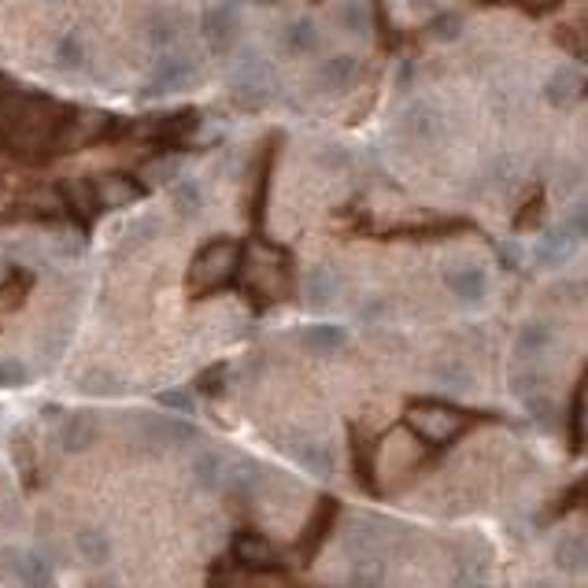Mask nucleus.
<instances>
[{
	"mask_svg": "<svg viewBox=\"0 0 588 588\" xmlns=\"http://www.w3.org/2000/svg\"><path fill=\"white\" fill-rule=\"evenodd\" d=\"M52 112H60V108L34 93H12L0 100V145L12 152H34L45 145L52 149V134L63 130L49 118Z\"/></svg>",
	"mask_w": 588,
	"mask_h": 588,
	"instance_id": "f257e3e1",
	"label": "nucleus"
},
{
	"mask_svg": "<svg viewBox=\"0 0 588 588\" xmlns=\"http://www.w3.org/2000/svg\"><path fill=\"white\" fill-rule=\"evenodd\" d=\"M226 93L241 112H263L278 97V71L260 49H237L226 71Z\"/></svg>",
	"mask_w": 588,
	"mask_h": 588,
	"instance_id": "f03ea898",
	"label": "nucleus"
},
{
	"mask_svg": "<svg viewBox=\"0 0 588 588\" xmlns=\"http://www.w3.org/2000/svg\"><path fill=\"white\" fill-rule=\"evenodd\" d=\"M197 78H200V63L192 60L186 49H167L155 57L152 75L137 86V100H141V104H152V100L186 93Z\"/></svg>",
	"mask_w": 588,
	"mask_h": 588,
	"instance_id": "7ed1b4c3",
	"label": "nucleus"
},
{
	"mask_svg": "<svg viewBox=\"0 0 588 588\" xmlns=\"http://www.w3.org/2000/svg\"><path fill=\"white\" fill-rule=\"evenodd\" d=\"M237 263H241V248H237V241H226V237L208 241L197 255H192L189 285L200 292L218 289V285H226L237 274Z\"/></svg>",
	"mask_w": 588,
	"mask_h": 588,
	"instance_id": "20e7f679",
	"label": "nucleus"
},
{
	"mask_svg": "<svg viewBox=\"0 0 588 588\" xmlns=\"http://www.w3.org/2000/svg\"><path fill=\"white\" fill-rule=\"evenodd\" d=\"M408 426L411 434L422 437L426 445H448L463 434L466 415L452 403H434V400H418L408 408Z\"/></svg>",
	"mask_w": 588,
	"mask_h": 588,
	"instance_id": "39448f33",
	"label": "nucleus"
},
{
	"mask_svg": "<svg viewBox=\"0 0 588 588\" xmlns=\"http://www.w3.org/2000/svg\"><path fill=\"white\" fill-rule=\"evenodd\" d=\"M241 8L237 4H208L200 12V38L215 57H226V52L237 49L241 41Z\"/></svg>",
	"mask_w": 588,
	"mask_h": 588,
	"instance_id": "423d86ee",
	"label": "nucleus"
},
{
	"mask_svg": "<svg viewBox=\"0 0 588 588\" xmlns=\"http://www.w3.org/2000/svg\"><path fill=\"white\" fill-rule=\"evenodd\" d=\"M186 12L182 8H174V4H155L152 12H145V20H141V34H145V41L152 45V49H160V52H167V49H178V41L186 38Z\"/></svg>",
	"mask_w": 588,
	"mask_h": 588,
	"instance_id": "0eeeda50",
	"label": "nucleus"
},
{
	"mask_svg": "<svg viewBox=\"0 0 588 588\" xmlns=\"http://www.w3.org/2000/svg\"><path fill=\"white\" fill-rule=\"evenodd\" d=\"M145 448L152 455H163V452H182L197 440V429L189 426L186 418H174V415H152L145 422Z\"/></svg>",
	"mask_w": 588,
	"mask_h": 588,
	"instance_id": "6e6552de",
	"label": "nucleus"
},
{
	"mask_svg": "<svg viewBox=\"0 0 588 588\" xmlns=\"http://www.w3.org/2000/svg\"><path fill=\"white\" fill-rule=\"evenodd\" d=\"M282 452L315 477H329L337 471V452L323 437H289L282 440Z\"/></svg>",
	"mask_w": 588,
	"mask_h": 588,
	"instance_id": "1a4fd4ad",
	"label": "nucleus"
},
{
	"mask_svg": "<svg viewBox=\"0 0 588 588\" xmlns=\"http://www.w3.org/2000/svg\"><path fill=\"white\" fill-rule=\"evenodd\" d=\"M400 126H403V134H408L411 141L434 145V141H440V134H445V112H440L437 100L418 97V100H411V104L403 108Z\"/></svg>",
	"mask_w": 588,
	"mask_h": 588,
	"instance_id": "9d476101",
	"label": "nucleus"
},
{
	"mask_svg": "<svg viewBox=\"0 0 588 588\" xmlns=\"http://www.w3.org/2000/svg\"><path fill=\"white\" fill-rule=\"evenodd\" d=\"M0 570H4L20 588H49V581H52L49 566H45V559L38 551L0 548Z\"/></svg>",
	"mask_w": 588,
	"mask_h": 588,
	"instance_id": "9b49d317",
	"label": "nucleus"
},
{
	"mask_svg": "<svg viewBox=\"0 0 588 588\" xmlns=\"http://www.w3.org/2000/svg\"><path fill=\"white\" fill-rule=\"evenodd\" d=\"M315 89L326 97H341L348 89H355L360 82V60L348 57V52H337V57H326L323 63L315 67Z\"/></svg>",
	"mask_w": 588,
	"mask_h": 588,
	"instance_id": "f8f14e48",
	"label": "nucleus"
},
{
	"mask_svg": "<svg viewBox=\"0 0 588 588\" xmlns=\"http://www.w3.org/2000/svg\"><path fill=\"white\" fill-rule=\"evenodd\" d=\"M97 440H100V418L93 411H75V415L63 418L57 429V445L63 455H86Z\"/></svg>",
	"mask_w": 588,
	"mask_h": 588,
	"instance_id": "ddd939ff",
	"label": "nucleus"
},
{
	"mask_svg": "<svg viewBox=\"0 0 588 588\" xmlns=\"http://www.w3.org/2000/svg\"><path fill=\"white\" fill-rule=\"evenodd\" d=\"M234 559L252 574H271L282 566V551L271 545L260 533H237L234 537Z\"/></svg>",
	"mask_w": 588,
	"mask_h": 588,
	"instance_id": "4468645a",
	"label": "nucleus"
},
{
	"mask_svg": "<svg viewBox=\"0 0 588 588\" xmlns=\"http://www.w3.org/2000/svg\"><path fill=\"white\" fill-rule=\"evenodd\" d=\"M445 285L459 304H481V300L489 297V274H485V266H477V263L448 266Z\"/></svg>",
	"mask_w": 588,
	"mask_h": 588,
	"instance_id": "2eb2a0df",
	"label": "nucleus"
},
{
	"mask_svg": "<svg viewBox=\"0 0 588 588\" xmlns=\"http://www.w3.org/2000/svg\"><path fill=\"white\" fill-rule=\"evenodd\" d=\"M392 540H397V529L385 518H355L348 526V548H352V555H381Z\"/></svg>",
	"mask_w": 588,
	"mask_h": 588,
	"instance_id": "dca6fc26",
	"label": "nucleus"
},
{
	"mask_svg": "<svg viewBox=\"0 0 588 588\" xmlns=\"http://www.w3.org/2000/svg\"><path fill=\"white\" fill-rule=\"evenodd\" d=\"M551 563L559 574L566 577H585L588 574V537L585 533H563L551 545Z\"/></svg>",
	"mask_w": 588,
	"mask_h": 588,
	"instance_id": "f3484780",
	"label": "nucleus"
},
{
	"mask_svg": "<svg viewBox=\"0 0 588 588\" xmlns=\"http://www.w3.org/2000/svg\"><path fill=\"white\" fill-rule=\"evenodd\" d=\"M337 297H341V274L334 271L329 263H318L308 271V282H304V300L308 308L315 311H326L337 304Z\"/></svg>",
	"mask_w": 588,
	"mask_h": 588,
	"instance_id": "a211bd4d",
	"label": "nucleus"
},
{
	"mask_svg": "<svg viewBox=\"0 0 588 588\" xmlns=\"http://www.w3.org/2000/svg\"><path fill=\"white\" fill-rule=\"evenodd\" d=\"M318 41H323V30H318V23L308 20V15L289 20L278 34V45H282L285 57H308V52L318 49Z\"/></svg>",
	"mask_w": 588,
	"mask_h": 588,
	"instance_id": "6ab92c4d",
	"label": "nucleus"
},
{
	"mask_svg": "<svg viewBox=\"0 0 588 588\" xmlns=\"http://www.w3.org/2000/svg\"><path fill=\"white\" fill-rule=\"evenodd\" d=\"M585 89H588V78L577 67H555L545 82V100L551 108H566L574 104Z\"/></svg>",
	"mask_w": 588,
	"mask_h": 588,
	"instance_id": "aec40b11",
	"label": "nucleus"
},
{
	"mask_svg": "<svg viewBox=\"0 0 588 588\" xmlns=\"http://www.w3.org/2000/svg\"><path fill=\"white\" fill-rule=\"evenodd\" d=\"M189 474H192V485H197L200 492H218L226 485V459L218 455L215 448H204V452L192 455Z\"/></svg>",
	"mask_w": 588,
	"mask_h": 588,
	"instance_id": "412c9836",
	"label": "nucleus"
},
{
	"mask_svg": "<svg viewBox=\"0 0 588 588\" xmlns=\"http://www.w3.org/2000/svg\"><path fill=\"white\" fill-rule=\"evenodd\" d=\"M97 208H108V211H123V208H130L134 200H137V182L130 178H123V174H108V178H100L97 186Z\"/></svg>",
	"mask_w": 588,
	"mask_h": 588,
	"instance_id": "4be33fe9",
	"label": "nucleus"
},
{
	"mask_svg": "<svg viewBox=\"0 0 588 588\" xmlns=\"http://www.w3.org/2000/svg\"><path fill=\"white\" fill-rule=\"evenodd\" d=\"M574 248H577L574 237H570L563 226H555V229H548L537 245H533V260H537L540 266H563L570 255H574Z\"/></svg>",
	"mask_w": 588,
	"mask_h": 588,
	"instance_id": "5701e85b",
	"label": "nucleus"
},
{
	"mask_svg": "<svg viewBox=\"0 0 588 588\" xmlns=\"http://www.w3.org/2000/svg\"><path fill=\"white\" fill-rule=\"evenodd\" d=\"M551 341H555V329L545 318H533L518 329V341H514V352H518V360H540V355L548 352Z\"/></svg>",
	"mask_w": 588,
	"mask_h": 588,
	"instance_id": "b1692460",
	"label": "nucleus"
},
{
	"mask_svg": "<svg viewBox=\"0 0 588 588\" xmlns=\"http://www.w3.org/2000/svg\"><path fill=\"white\" fill-rule=\"evenodd\" d=\"M300 341L311 355H337L348 345V329L337 323H315L300 334Z\"/></svg>",
	"mask_w": 588,
	"mask_h": 588,
	"instance_id": "393cba45",
	"label": "nucleus"
},
{
	"mask_svg": "<svg viewBox=\"0 0 588 588\" xmlns=\"http://www.w3.org/2000/svg\"><path fill=\"white\" fill-rule=\"evenodd\" d=\"M75 551L86 566H104L112 559V537L97 526H86L75 533Z\"/></svg>",
	"mask_w": 588,
	"mask_h": 588,
	"instance_id": "a878e982",
	"label": "nucleus"
},
{
	"mask_svg": "<svg viewBox=\"0 0 588 588\" xmlns=\"http://www.w3.org/2000/svg\"><path fill=\"white\" fill-rule=\"evenodd\" d=\"M266 481V466L255 463V459H237V463H226V489L252 496L260 492V485Z\"/></svg>",
	"mask_w": 588,
	"mask_h": 588,
	"instance_id": "bb28decb",
	"label": "nucleus"
},
{
	"mask_svg": "<svg viewBox=\"0 0 588 588\" xmlns=\"http://www.w3.org/2000/svg\"><path fill=\"white\" fill-rule=\"evenodd\" d=\"M123 378L108 366H93L78 378V392L82 397H93V400H108V397H123Z\"/></svg>",
	"mask_w": 588,
	"mask_h": 588,
	"instance_id": "cd10ccee",
	"label": "nucleus"
},
{
	"mask_svg": "<svg viewBox=\"0 0 588 588\" xmlns=\"http://www.w3.org/2000/svg\"><path fill=\"white\" fill-rule=\"evenodd\" d=\"M171 204L182 218H197L204 211V182L197 178H178L171 186Z\"/></svg>",
	"mask_w": 588,
	"mask_h": 588,
	"instance_id": "c85d7f7f",
	"label": "nucleus"
},
{
	"mask_svg": "<svg viewBox=\"0 0 588 588\" xmlns=\"http://www.w3.org/2000/svg\"><path fill=\"white\" fill-rule=\"evenodd\" d=\"M86 41H82V34H63V38L52 45V60H57L60 71H82L86 67Z\"/></svg>",
	"mask_w": 588,
	"mask_h": 588,
	"instance_id": "c756f323",
	"label": "nucleus"
},
{
	"mask_svg": "<svg viewBox=\"0 0 588 588\" xmlns=\"http://www.w3.org/2000/svg\"><path fill=\"white\" fill-rule=\"evenodd\" d=\"M12 459H15V471L23 474V481L38 477V452H34V440L26 429H15L12 434Z\"/></svg>",
	"mask_w": 588,
	"mask_h": 588,
	"instance_id": "7c9ffc66",
	"label": "nucleus"
},
{
	"mask_svg": "<svg viewBox=\"0 0 588 588\" xmlns=\"http://www.w3.org/2000/svg\"><path fill=\"white\" fill-rule=\"evenodd\" d=\"M337 23H341V30L352 34V38H366V34L374 30L371 8H366L363 0H348V4L341 8V15H337Z\"/></svg>",
	"mask_w": 588,
	"mask_h": 588,
	"instance_id": "2f4dec72",
	"label": "nucleus"
},
{
	"mask_svg": "<svg viewBox=\"0 0 588 588\" xmlns=\"http://www.w3.org/2000/svg\"><path fill=\"white\" fill-rule=\"evenodd\" d=\"M434 381H437L445 392H466V389L474 385V374H471V366L448 360V363H437V366H434Z\"/></svg>",
	"mask_w": 588,
	"mask_h": 588,
	"instance_id": "473e14b6",
	"label": "nucleus"
},
{
	"mask_svg": "<svg viewBox=\"0 0 588 588\" xmlns=\"http://www.w3.org/2000/svg\"><path fill=\"white\" fill-rule=\"evenodd\" d=\"M30 385V366L20 355H0V392H12Z\"/></svg>",
	"mask_w": 588,
	"mask_h": 588,
	"instance_id": "72a5a7b5",
	"label": "nucleus"
},
{
	"mask_svg": "<svg viewBox=\"0 0 588 588\" xmlns=\"http://www.w3.org/2000/svg\"><path fill=\"white\" fill-rule=\"evenodd\" d=\"M381 581V555H352V585L374 588Z\"/></svg>",
	"mask_w": 588,
	"mask_h": 588,
	"instance_id": "f704fd0d",
	"label": "nucleus"
},
{
	"mask_svg": "<svg viewBox=\"0 0 588 588\" xmlns=\"http://www.w3.org/2000/svg\"><path fill=\"white\" fill-rule=\"evenodd\" d=\"M141 178L149 182V186H174L178 182V160H167V155H160L155 163H145L141 167Z\"/></svg>",
	"mask_w": 588,
	"mask_h": 588,
	"instance_id": "c9c22d12",
	"label": "nucleus"
},
{
	"mask_svg": "<svg viewBox=\"0 0 588 588\" xmlns=\"http://www.w3.org/2000/svg\"><path fill=\"white\" fill-rule=\"evenodd\" d=\"M26 289H30V278H8L4 285H0V318L12 315V311L23 304Z\"/></svg>",
	"mask_w": 588,
	"mask_h": 588,
	"instance_id": "e433bc0d",
	"label": "nucleus"
},
{
	"mask_svg": "<svg viewBox=\"0 0 588 588\" xmlns=\"http://www.w3.org/2000/svg\"><path fill=\"white\" fill-rule=\"evenodd\" d=\"M429 38H437V41H455V38H463V15L440 12L437 20L429 23Z\"/></svg>",
	"mask_w": 588,
	"mask_h": 588,
	"instance_id": "4c0bfd02",
	"label": "nucleus"
},
{
	"mask_svg": "<svg viewBox=\"0 0 588 588\" xmlns=\"http://www.w3.org/2000/svg\"><path fill=\"white\" fill-rule=\"evenodd\" d=\"M563 229L574 241H588V204H574V208H566V215H563Z\"/></svg>",
	"mask_w": 588,
	"mask_h": 588,
	"instance_id": "58836bf2",
	"label": "nucleus"
},
{
	"mask_svg": "<svg viewBox=\"0 0 588 588\" xmlns=\"http://www.w3.org/2000/svg\"><path fill=\"white\" fill-rule=\"evenodd\" d=\"M329 514H334V503H323V514H318V518H311V526H308V533H304V540H300V548H304V559L311 555V548L318 545V537H323V533H326Z\"/></svg>",
	"mask_w": 588,
	"mask_h": 588,
	"instance_id": "ea45409f",
	"label": "nucleus"
},
{
	"mask_svg": "<svg viewBox=\"0 0 588 588\" xmlns=\"http://www.w3.org/2000/svg\"><path fill=\"white\" fill-rule=\"evenodd\" d=\"M455 588H489V581H485V566L477 563H463L455 570Z\"/></svg>",
	"mask_w": 588,
	"mask_h": 588,
	"instance_id": "a19ab883",
	"label": "nucleus"
},
{
	"mask_svg": "<svg viewBox=\"0 0 588 588\" xmlns=\"http://www.w3.org/2000/svg\"><path fill=\"white\" fill-rule=\"evenodd\" d=\"M126 234H130L134 245H145V241H152V237L160 234V223H155V215H141V218H134Z\"/></svg>",
	"mask_w": 588,
	"mask_h": 588,
	"instance_id": "79ce46f5",
	"label": "nucleus"
},
{
	"mask_svg": "<svg viewBox=\"0 0 588 588\" xmlns=\"http://www.w3.org/2000/svg\"><path fill=\"white\" fill-rule=\"evenodd\" d=\"M160 403L167 411H182V415H189L192 408H197V403H192V397L186 389H167V392H160Z\"/></svg>",
	"mask_w": 588,
	"mask_h": 588,
	"instance_id": "37998d69",
	"label": "nucleus"
},
{
	"mask_svg": "<svg viewBox=\"0 0 588 588\" xmlns=\"http://www.w3.org/2000/svg\"><path fill=\"white\" fill-rule=\"evenodd\" d=\"M211 588H241L234 574H223V566L211 570Z\"/></svg>",
	"mask_w": 588,
	"mask_h": 588,
	"instance_id": "c03bdc74",
	"label": "nucleus"
},
{
	"mask_svg": "<svg viewBox=\"0 0 588 588\" xmlns=\"http://www.w3.org/2000/svg\"><path fill=\"white\" fill-rule=\"evenodd\" d=\"M440 0H411V8H437Z\"/></svg>",
	"mask_w": 588,
	"mask_h": 588,
	"instance_id": "a18cd8bd",
	"label": "nucleus"
},
{
	"mask_svg": "<svg viewBox=\"0 0 588 588\" xmlns=\"http://www.w3.org/2000/svg\"><path fill=\"white\" fill-rule=\"evenodd\" d=\"M89 588H123V585H118V581H93Z\"/></svg>",
	"mask_w": 588,
	"mask_h": 588,
	"instance_id": "49530a36",
	"label": "nucleus"
},
{
	"mask_svg": "<svg viewBox=\"0 0 588 588\" xmlns=\"http://www.w3.org/2000/svg\"><path fill=\"white\" fill-rule=\"evenodd\" d=\"M529 588H555V585H548V581H537V585H529Z\"/></svg>",
	"mask_w": 588,
	"mask_h": 588,
	"instance_id": "de8ad7c7",
	"label": "nucleus"
},
{
	"mask_svg": "<svg viewBox=\"0 0 588 588\" xmlns=\"http://www.w3.org/2000/svg\"><path fill=\"white\" fill-rule=\"evenodd\" d=\"M255 4H278V0H255Z\"/></svg>",
	"mask_w": 588,
	"mask_h": 588,
	"instance_id": "09e8293b",
	"label": "nucleus"
},
{
	"mask_svg": "<svg viewBox=\"0 0 588 588\" xmlns=\"http://www.w3.org/2000/svg\"><path fill=\"white\" fill-rule=\"evenodd\" d=\"M52 4H60V0H52Z\"/></svg>",
	"mask_w": 588,
	"mask_h": 588,
	"instance_id": "8fccbe9b",
	"label": "nucleus"
}]
</instances>
